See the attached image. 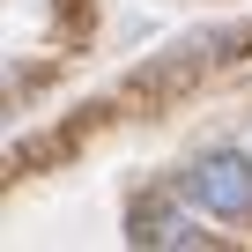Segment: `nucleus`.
Segmentation results:
<instances>
[{"mask_svg": "<svg viewBox=\"0 0 252 252\" xmlns=\"http://www.w3.org/2000/svg\"><path fill=\"white\" fill-rule=\"evenodd\" d=\"M178 200H193L208 222H237V215H252V156L230 149V141L200 149V156L178 171Z\"/></svg>", "mask_w": 252, "mask_h": 252, "instance_id": "obj_1", "label": "nucleus"}, {"mask_svg": "<svg viewBox=\"0 0 252 252\" xmlns=\"http://www.w3.org/2000/svg\"><path fill=\"white\" fill-rule=\"evenodd\" d=\"M126 237L134 245H208V215L186 200V208H171V200H141L134 215H126Z\"/></svg>", "mask_w": 252, "mask_h": 252, "instance_id": "obj_2", "label": "nucleus"}]
</instances>
